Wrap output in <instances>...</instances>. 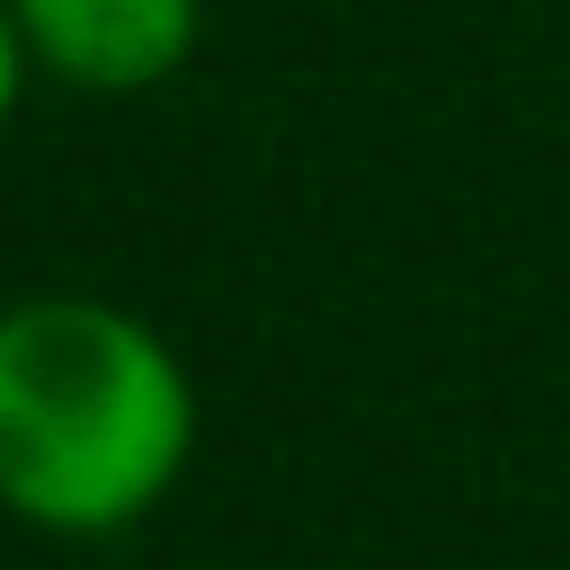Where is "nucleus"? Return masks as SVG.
<instances>
[{"label": "nucleus", "mask_w": 570, "mask_h": 570, "mask_svg": "<svg viewBox=\"0 0 570 570\" xmlns=\"http://www.w3.org/2000/svg\"><path fill=\"white\" fill-rule=\"evenodd\" d=\"M196 454L178 347L107 294L0 303V508L36 534L98 543L142 525Z\"/></svg>", "instance_id": "f257e3e1"}, {"label": "nucleus", "mask_w": 570, "mask_h": 570, "mask_svg": "<svg viewBox=\"0 0 570 570\" xmlns=\"http://www.w3.org/2000/svg\"><path fill=\"white\" fill-rule=\"evenodd\" d=\"M36 71L89 98H134L160 89L205 27V0H9Z\"/></svg>", "instance_id": "f03ea898"}, {"label": "nucleus", "mask_w": 570, "mask_h": 570, "mask_svg": "<svg viewBox=\"0 0 570 570\" xmlns=\"http://www.w3.org/2000/svg\"><path fill=\"white\" fill-rule=\"evenodd\" d=\"M27 71H36V53H27V36H18V18H9V0H0V125H9L18 98H27Z\"/></svg>", "instance_id": "7ed1b4c3"}]
</instances>
